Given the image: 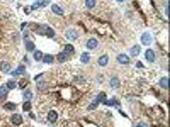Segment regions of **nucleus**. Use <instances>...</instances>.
<instances>
[{
  "label": "nucleus",
  "instance_id": "obj_27",
  "mask_svg": "<svg viewBox=\"0 0 170 127\" xmlns=\"http://www.w3.org/2000/svg\"><path fill=\"white\" fill-rule=\"evenodd\" d=\"M8 92V90L4 86H0V97H4Z\"/></svg>",
  "mask_w": 170,
  "mask_h": 127
},
{
  "label": "nucleus",
  "instance_id": "obj_3",
  "mask_svg": "<svg viewBox=\"0 0 170 127\" xmlns=\"http://www.w3.org/2000/svg\"><path fill=\"white\" fill-rule=\"evenodd\" d=\"M141 41L143 45L148 46V45H150L152 43V36H150L149 33H145L143 34L141 37Z\"/></svg>",
  "mask_w": 170,
  "mask_h": 127
},
{
  "label": "nucleus",
  "instance_id": "obj_32",
  "mask_svg": "<svg viewBox=\"0 0 170 127\" xmlns=\"http://www.w3.org/2000/svg\"><path fill=\"white\" fill-rule=\"evenodd\" d=\"M136 127H148V125L147 124L144 123V122H140V123H139L138 124Z\"/></svg>",
  "mask_w": 170,
  "mask_h": 127
},
{
  "label": "nucleus",
  "instance_id": "obj_8",
  "mask_svg": "<svg viewBox=\"0 0 170 127\" xmlns=\"http://www.w3.org/2000/svg\"><path fill=\"white\" fill-rule=\"evenodd\" d=\"M141 51V47L140 45H136L133 46L130 50V55L132 57H136L140 54Z\"/></svg>",
  "mask_w": 170,
  "mask_h": 127
},
{
  "label": "nucleus",
  "instance_id": "obj_1",
  "mask_svg": "<svg viewBox=\"0 0 170 127\" xmlns=\"http://www.w3.org/2000/svg\"><path fill=\"white\" fill-rule=\"evenodd\" d=\"M37 34L42 35H47L49 37H53L55 35L54 31L51 28L46 25H43V26H40L37 29Z\"/></svg>",
  "mask_w": 170,
  "mask_h": 127
},
{
  "label": "nucleus",
  "instance_id": "obj_33",
  "mask_svg": "<svg viewBox=\"0 0 170 127\" xmlns=\"http://www.w3.org/2000/svg\"><path fill=\"white\" fill-rule=\"evenodd\" d=\"M117 1H119V2H122L124 1V0H117Z\"/></svg>",
  "mask_w": 170,
  "mask_h": 127
},
{
  "label": "nucleus",
  "instance_id": "obj_18",
  "mask_svg": "<svg viewBox=\"0 0 170 127\" xmlns=\"http://www.w3.org/2000/svg\"><path fill=\"white\" fill-rule=\"evenodd\" d=\"M159 84L163 88L168 89V78H163L160 80Z\"/></svg>",
  "mask_w": 170,
  "mask_h": 127
},
{
  "label": "nucleus",
  "instance_id": "obj_11",
  "mask_svg": "<svg viewBox=\"0 0 170 127\" xmlns=\"http://www.w3.org/2000/svg\"><path fill=\"white\" fill-rule=\"evenodd\" d=\"M51 8H52V12L55 13L56 14H57V15H62L64 14V10L61 8H60L59 6L57 5L56 4H53L52 5V7H51Z\"/></svg>",
  "mask_w": 170,
  "mask_h": 127
},
{
  "label": "nucleus",
  "instance_id": "obj_17",
  "mask_svg": "<svg viewBox=\"0 0 170 127\" xmlns=\"http://www.w3.org/2000/svg\"><path fill=\"white\" fill-rule=\"evenodd\" d=\"M108 61V57L107 55H103L98 60V64L101 66H104L106 65Z\"/></svg>",
  "mask_w": 170,
  "mask_h": 127
},
{
  "label": "nucleus",
  "instance_id": "obj_28",
  "mask_svg": "<svg viewBox=\"0 0 170 127\" xmlns=\"http://www.w3.org/2000/svg\"><path fill=\"white\" fill-rule=\"evenodd\" d=\"M28 84V81L26 80L24 78H22V79H21V81H19V86L21 88H24V87H26V86Z\"/></svg>",
  "mask_w": 170,
  "mask_h": 127
},
{
  "label": "nucleus",
  "instance_id": "obj_24",
  "mask_svg": "<svg viewBox=\"0 0 170 127\" xmlns=\"http://www.w3.org/2000/svg\"><path fill=\"white\" fill-rule=\"evenodd\" d=\"M53 60H54L53 56H52L51 55H46L44 58V62L47 64L52 63L53 62Z\"/></svg>",
  "mask_w": 170,
  "mask_h": 127
},
{
  "label": "nucleus",
  "instance_id": "obj_9",
  "mask_svg": "<svg viewBox=\"0 0 170 127\" xmlns=\"http://www.w3.org/2000/svg\"><path fill=\"white\" fill-rule=\"evenodd\" d=\"M58 118V114L55 111H51L48 114V120L51 123L56 122Z\"/></svg>",
  "mask_w": 170,
  "mask_h": 127
},
{
  "label": "nucleus",
  "instance_id": "obj_14",
  "mask_svg": "<svg viewBox=\"0 0 170 127\" xmlns=\"http://www.w3.org/2000/svg\"><path fill=\"white\" fill-rule=\"evenodd\" d=\"M68 59V55L65 52L59 53L57 55V60L60 62H64Z\"/></svg>",
  "mask_w": 170,
  "mask_h": 127
},
{
  "label": "nucleus",
  "instance_id": "obj_2",
  "mask_svg": "<svg viewBox=\"0 0 170 127\" xmlns=\"http://www.w3.org/2000/svg\"><path fill=\"white\" fill-rule=\"evenodd\" d=\"M106 100V95L103 92L100 93L97 96L94 101H93L88 107V110H94L97 107L99 102L104 101Z\"/></svg>",
  "mask_w": 170,
  "mask_h": 127
},
{
  "label": "nucleus",
  "instance_id": "obj_5",
  "mask_svg": "<svg viewBox=\"0 0 170 127\" xmlns=\"http://www.w3.org/2000/svg\"><path fill=\"white\" fill-rule=\"evenodd\" d=\"M11 121L14 125H19L22 123V118L19 114H15L11 118Z\"/></svg>",
  "mask_w": 170,
  "mask_h": 127
},
{
  "label": "nucleus",
  "instance_id": "obj_16",
  "mask_svg": "<svg viewBox=\"0 0 170 127\" xmlns=\"http://www.w3.org/2000/svg\"><path fill=\"white\" fill-rule=\"evenodd\" d=\"M90 60V55L87 52H83L80 57V61L82 63L87 64Z\"/></svg>",
  "mask_w": 170,
  "mask_h": 127
},
{
  "label": "nucleus",
  "instance_id": "obj_10",
  "mask_svg": "<svg viewBox=\"0 0 170 127\" xmlns=\"http://www.w3.org/2000/svg\"><path fill=\"white\" fill-rule=\"evenodd\" d=\"M97 41L96 39H94V38H92V39H90L87 41V47L88 48H89L90 50H92V49H94L97 47Z\"/></svg>",
  "mask_w": 170,
  "mask_h": 127
},
{
  "label": "nucleus",
  "instance_id": "obj_4",
  "mask_svg": "<svg viewBox=\"0 0 170 127\" xmlns=\"http://www.w3.org/2000/svg\"><path fill=\"white\" fill-rule=\"evenodd\" d=\"M66 36L68 40L69 41H75L76 38H78V34L76 31L73 29H69L66 33Z\"/></svg>",
  "mask_w": 170,
  "mask_h": 127
},
{
  "label": "nucleus",
  "instance_id": "obj_15",
  "mask_svg": "<svg viewBox=\"0 0 170 127\" xmlns=\"http://www.w3.org/2000/svg\"><path fill=\"white\" fill-rule=\"evenodd\" d=\"M10 65L7 62H2L0 65V69L3 72H8L10 70Z\"/></svg>",
  "mask_w": 170,
  "mask_h": 127
},
{
  "label": "nucleus",
  "instance_id": "obj_29",
  "mask_svg": "<svg viewBox=\"0 0 170 127\" xmlns=\"http://www.w3.org/2000/svg\"><path fill=\"white\" fill-rule=\"evenodd\" d=\"M7 86H8V88L9 89H14V88L16 87L15 82L14 81H9L7 83Z\"/></svg>",
  "mask_w": 170,
  "mask_h": 127
},
{
  "label": "nucleus",
  "instance_id": "obj_25",
  "mask_svg": "<svg viewBox=\"0 0 170 127\" xmlns=\"http://www.w3.org/2000/svg\"><path fill=\"white\" fill-rule=\"evenodd\" d=\"M42 52L41 51H36L34 53V58L35 59V60L37 61H39L41 60V58H42Z\"/></svg>",
  "mask_w": 170,
  "mask_h": 127
},
{
  "label": "nucleus",
  "instance_id": "obj_30",
  "mask_svg": "<svg viewBox=\"0 0 170 127\" xmlns=\"http://www.w3.org/2000/svg\"><path fill=\"white\" fill-rule=\"evenodd\" d=\"M73 50H74V48L73 46L71 45H66L65 46V52H67V53H70V52H73Z\"/></svg>",
  "mask_w": 170,
  "mask_h": 127
},
{
  "label": "nucleus",
  "instance_id": "obj_7",
  "mask_svg": "<svg viewBox=\"0 0 170 127\" xmlns=\"http://www.w3.org/2000/svg\"><path fill=\"white\" fill-rule=\"evenodd\" d=\"M117 60L122 64H128L129 63V58L126 54H120L117 57Z\"/></svg>",
  "mask_w": 170,
  "mask_h": 127
},
{
  "label": "nucleus",
  "instance_id": "obj_13",
  "mask_svg": "<svg viewBox=\"0 0 170 127\" xmlns=\"http://www.w3.org/2000/svg\"><path fill=\"white\" fill-rule=\"evenodd\" d=\"M110 85L113 89H116L119 87L120 81L117 78H113L110 81Z\"/></svg>",
  "mask_w": 170,
  "mask_h": 127
},
{
  "label": "nucleus",
  "instance_id": "obj_12",
  "mask_svg": "<svg viewBox=\"0 0 170 127\" xmlns=\"http://www.w3.org/2000/svg\"><path fill=\"white\" fill-rule=\"evenodd\" d=\"M25 71H26V67H25L24 65H21V66L18 67L15 70L12 72L11 74L13 76L22 74L23 73H24Z\"/></svg>",
  "mask_w": 170,
  "mask_h": 127
},
{
  "label": "nucleus",
  "instance_id": "obj_6",
  "mask_svg": "<svg viewBox=\"0 0 170 127\" xmlns=\"http://www.w3.org/2000/svg\"><path fill=\"white\" fill-rule=\"evenodd\" d=\"M145 58L148 62H154L155 60V53L154 51L151 49H148L145 52Z\"/></svg>",
  "mask_w": 170,
  "mask_h": 127
},
{
  "label": "nucleus",
  "instance_id": "obj_21",
  "mask_svg": "<svg viewBox=\"0 0 170 127\" xmlns=\"http://www.w3.org/2000/svg\"><path fill=\"white\" fill-rule=\"evenodd\" d=\"M26 50H28V51L31 52L35 48V45L32 41H28L26 44Z\"/></svg>",
  "mask_w": 170,
  "mask_h": 127
},
{
  "label": "nucleus",
  "instance_id": "obj_20",
  "mask_svg": "<svg viewBox=\"0 0 170 127\" xmlns=\"http://www.w3.org/2000/svg\"><path fill=\"white\" fill-rule=\"evenodd\" d=\"M4 108L7 110H9V111H14V110L15 109L16 106L14 104V103H12V102H7L4 106Z\"/></svg>",
  "mask_w": 170,
  "mask_h": 127
},
{
  "label": "nucleus",
  "instance_id": "obj_31",
  "mask_svg": "<svg viewBox=\"0 0 170 127\" xmlns=\"http://www.w3.org/2000/svg\"><path fill=\"white\" fill-rule=\"evenodd\" d=\"M103 104L104 105H106V106H114L115 104V102L112 100H105L104 102H103Z\"/></svg>",
  "mask_w": 170,
  "mask_h": 127
},
{
  "label": "nucleus",
  "instance_id": "obj_23",
  "mask_svg": "<svg viewBox=\"0 0 170 127\" xmlns=\"http://www.w3.org/2000/svg\"><path fill=\"white\" fill-rule=\"evenodd\" d=\"M31 108V103L30 101H27L24 103L22 106V109L24 111H29Z\"/></svg>",
  "mask_w": 170,
  "mask_h": 127
},
{
  "label": "nucleus",
  "instance_id": "obj_26",
  "mask_svg": "<svg viewBox=\"0 0 170 127\" xmlns=\"http://www.w3.org/2000/svg\"><path fill=\"white\" fill-rule=\"evenodd\" d=\"M32 96H33V95H32L31 92L30 90H27L24 93V99L26 100L31 99L32 98Z\"/></svg>",
  "mask_w": 170,
  "mask_h": 127
},
{
  "label": "nucleus",
  "instance_id": "obj_19",
  "mask_svg": "<svg viewBox=\"0 0 170 127\" xmlns=\"http://www.w3.org/2000/svg\"><path fill=\"white\" fill-rule=\"evenodd\" d=\"M44 0H38L35 3H33L31 7V10H37L40 7H43V3H44Z\"/></svg>",
  "mask_w": 170,
  "mask_h": 127
},
{
  "label": "nucleus",
  "instance_id": "obj_22",
  "mask_svg": "<svg viewBox=\"0 0 170 127\" xmlns=\"http://www.w3.org/2000/svg\"><path fill=\"white\" fill-rule=\"evenodd\" d=\"M96 5V0H86L85 1V5L89 8H94Z\"/></svg>",
  "mask_w": 170,
  "mask_h": 127
}]
</instances>
